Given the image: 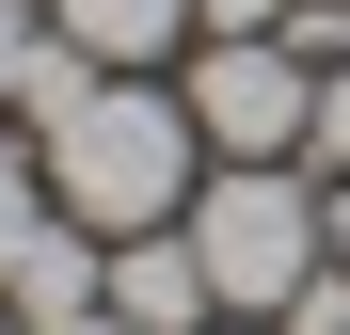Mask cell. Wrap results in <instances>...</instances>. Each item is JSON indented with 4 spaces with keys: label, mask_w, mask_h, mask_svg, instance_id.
Segmentation results:
<instances>
[{
    "label": "cell",
    "mask_w": 350,
    "mask_h": 335,
    "mask_svg": "<svg viewBox=\"0 0 350 335\" xmlns=\"http://www.w3.org/2000/svg\"><path fill=\"white\" fill-rule=\"evenodd\" d=\"M16 112H32V160H48V208H64V223L144 240V223L191 208V144H207L191 96H159V80H128V64H96V48L48 32L32 80H16Z\"/></svg>",
    "instance_id": "6da1fadb"
},
{
    "label": "cell",
    "mask_w": 350,
    "mask_h": 335,
    "mask_svg": "<svg viewBox=\"0 0 350 335\" xmlns=\"http://www.w3.org/2000/svg\"><path fill=\"white\" fill-rule=\"evenodd\" d=\"M175 223H191V256H207V303H223V319H286V303L319 288V256H334V192H303L286 160H223Z\"/></svg>",
    "instance_id": "7a4b0ae2"
},
{
    "label": "cell",
    "mask_w": 350,
    "mask_h": 335,
    "mask_svg": "<svg viewBox=\"0 0 350 335\" xmlns=\"http://www.w3.org/2000/svg\"><path fill=\"white\" fill-rule=\"evenodd\" d=\"M191 128L223 144V160H286L319 128V64L286 32H207V64H191Z\"/></svg>",
    "instance_id": "3957f363"
},
{
    "label": "cell",
    "mask_w": 350,
    "mask_h": 335,
    "mask_svg": "<svg viewBox=\"0 0 350 335\" xmlns=\"http://www.w3.org/2000/svg\"><path fill=\"white\" fill-rule=\"evenodd\" d=\"M128 335H207V256H191V223H144V240H111V288H96Z\"/></svg>",
    "instance_id": "277c9868"
},
{
    "label": "cell",
    "mask_w": 350,
    "mask_h": 335,
    "mask_svg": "<svg viewBox=\"0 0 350 335\" xmlns=\"http://www.w3.org/2000/svg\"><path fill=\"white\" fill-rule=\"evenodd\" d=\"M96 288H111V240H96V223H64V208H48V240L16 256V288H0V303H16V335H32V319H80Z\"/></svg>",
    "instance_id": "5b68a950"
},
{
    "label": "cell",
    "mask_w": 350,
    "mask_h": 335,
    "mask_svg": "<svg viewBox=\"0 0 350 335\" xmlns=\"http://www.w3.org/2000/svg\"><path fill=\"white\" fill-rule=\"evenodd\" d=\"M48 32L96 48V64H159V48L191 32V0H48Z\"/></svg>",
    "instance_id": "8992f818"
},
{
    "label": "cell",
    "mask_w": 350,
    "mask_h": 335,
    "mask_svg": "<svg viewBox=\"0 0 350 335\" xmlns=\"http://www.w3.org/2000/svg\"><path fill=\"white\" fill-rule=\"evenodd\" d=\"M48 240V160H16L0 144V288H16V256Z\"/></svg>",
    "instance_id": "52a82bcc"
},
{
    "label": "cell",
    "mask_w": 350,
    "mask_h": 335,
    "mask_svg": "<svg viewBox=\"0 0 350 335\" xmlns=\"http://www.w3.org/2000/svg\"><path fill=\"white\" fill-rule=\"evenodd\" d=\"M319 160H334V176H350V48H334V64H319V128H303Z\"/></svg>",
    "instance_id": "ba28073f"
},
{
    "label": "cell",
    "mask_w": 350,
    "mask_h": 335,
    "mask_svg": "<svg viewBox=\"0 0 350 335\" xmlns=\"http://www.w3.org/2000/svg\"><path fill=\"white\" fill-rule=\"evenodd\" d=\"M32 48H48V16H32V0H0V112H16V80H32Z\"/></svg>",
    "instance_id": "9c48e42d"
},
{
    "label": "cell",
    "mask_w": 350,
    "mask_h": 335,
    "mask_svg": "<svg viewBox=\"0 0 350 335\" xmlns=\"http://www.w3.org/2000/svg\"><path fill=\"white\" fill-rule=\"evenodd\" d=\"M191 16H207V32H286L303 0H191Z\"/></svg>",
    "instance_id": "30bf717a"
},
{
    "label": "cell",
    "mask_w": 350,
    "mask_h": 335,
    "mask_svg": "<svg viewBox=\"0 0 350 335\" xmlns=\"http://www.w3.org/2000/svg\"><path fill=\"white\" fill-rule=\"evenodd\" d=\"M32 335H128V319H111V303H80V319H32Z\"/></svg>",
    "instance_id": "8fae6325"
},
{
    "label": "cell",
    "mask_w": 350,
    "mask_h": 335,
    "mask_svg": "<svg viewBox=\"0 0 350 335\" xmlns=\"http://www.w3.org/2000/svg\"><path fill=\"white\" fill-rule=\"evenodd\" d=\"M334 271H350V176H334Z\"/></svg>",
    "instance_id": "7c38bea8"
},
{
    "label": "cell",
    "mask_w": 350,
    "mask_h": 335,
    "mask_svg": "<svg viewBox=\"0 0 350 335\" xmlns=\"http://www.w3.org/2000/svg\"><path fill=\"white\" fill-rule=\"evenodd\" d=\"M0 335H16V319H0Z\"/></svg>",
    "instance_id": "4fadbf2b"
},
{
    "label": "cell",
    "mask_w": 350,
    "mask_h": 335,
    "mask_svg": "<svg viewBox=\"0 0 350 335\" xmlns=\"http://www.w3.org/2000/svg\"><path fill=\"white\" fill-rule=\"evenodd\" d=\"M207 335H223V319H207Z\"/></svg>",
    "instance_id": "5bb4252c"
}]
</instances>
